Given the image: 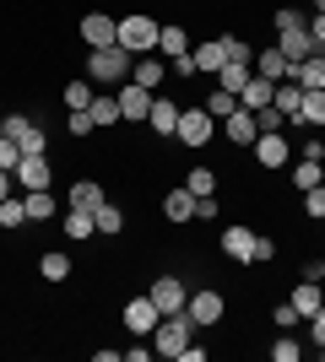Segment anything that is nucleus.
<instances>
[{
	"label": "nucleus",
	"mask_w": 325,
	"mask_h": 362,
	"mask_svg": "<svg viewBox=\"0 0 325 362\" xmlns=\"http://www.w3.org/2000/svg\"><path fill=\"white\" fill-rule=\"evenodd\" d=\"M130 71H136V54H125L120 44L93 49V54H87V76H93V81H103V87H120V81H130Z\"/></svg>",
	"instance_id": "obj_1"
},
{
	"label": "nucleus",
	"mask_w": 325,
	"mask_h": 362,
	"mask_svg": "<svg viewBox=\"0 0 325 362\" xmlns=\"http://www.w3.org/2000/svg\"><path fill=\"white\" fill-rule=\"evenodd\" d=\"M157 33H163V28H157V22H152V16H120V49H125V54H157Z\"/></svg>",
	"instance_id": "obj_2"
},
{
	"label": "nucleus",
	"mask_w": 325,
	"mask_h": 362,
	"mask_svg": "<svg viewBox=\"0 0 325 362\" xmlns=\"http://www.w3.org/2000/svg\"><path fill=\"white\" fill-rule=\"evenodd\" d=\"M190 330H195L190 314H163V319H157V330H152V351H157V357H179V351L190 346Z\"/></svg>",
	"instance_id": "obj_3"
},
{
	"label": "nucleus",
	"mask_w": 325,
	"mask_h": 362,
	"mask_svg": "<svg viewBox=\"0 0 325 362\" xmlns=\"http://www.w3.org/2000/svg\"><path fill=\"white\" fill-rule=\"evenodd\" d=\"M0 136H11L16 146H22V157H44V130H38V119H28V114H6V124H0Z\"/></svg>",
	"instance_id": "obj_4"
},
{
	"label": "nucleus",
	"mask_w": 325,
	"mask_h": 362,
	"mask_svg": "<svg viewBox=\"0 0 325 362\" xmlns=\"http://www.w3.org/2000/svg\"><path fill=\"white\" fill-rule=\"evenodd\" d=\"M147 298L157 303V314H185V303H190V287L179 281V276H157Z\"/></svg>",
	"instance_id": "obj_5"
},
{
	"label": "nucleus",
	"mask_w": 325,
	"mask_h": 362,
	"mask_svg": "<svg viewBox=\"0 0 325 362\" xmlns=\"http://www.w3.org/2000/svg\"><path fill=\"white\" fill-rule=\"evenodd\" d=\"M212 130H217V119L206 114V108H179V130H173V136L185 141V146H206Z\"/></svg>",
	"instance_id": "obj_6"
},
{
	"label": "nucleus",
	"mask_w": 325,
	"mask_h": 362,
	"mask_svg": "<svg viewBox=\"0 0 325 362\" xmlns=\"http://www.w3.org/2000/svg\"><path fill=\"white\" fill-rule=\"evenodd\" d=\"M81 44H93V49L120 44V22L103 16V11H87V16H81Z\"/></svg>",
	"instance_id": "obj_7"
},
{
	"label": "nucleus",
	"mask_w": 325,
	"mask_h": 362,
	"mask_svg": "<svg viewBox=\"0 0 325 362\" xmlns=\"http://www.w3.org/2000/svg\"><path fill=\"white\" fill-rule=\"evenodd\" d=\"M185 314H190V325L195 330H206V325H217L222 319V292H190V303H185Z\"/></svg>",
	"instance_id": "obj_8"
},
{
	"label": "nucleus",
	"mask_w": 325,
	"mask_h": 362,
	"mask_svg": "<svg viewBox=\"0 0 325 362\" xmlns=\"http://www.w3.org/2000/svg\"><path fill=\"white\" fill-rule=\"evenodd\" d=\"M120 319H125V330H130V335H152L163 314H157V303H152V298H130Z\"/></svg>",
	"instance_id": "obj_9"
},
{
	"label": "nucleus",
	"mask_w": 325,
	"mask_h": 362,
	"mask_svg": "<svg viewBox=\"0 0 325 362\" xmlns=\"http://www.w3.org/2000/svg\"><path fill=\"white\" fill-rule=\"evenodd\" d=\"M114 98H120V119H130V124H141V119H147V108H152V92L136 87V81H120Z\"/></svg>",
	"instance_id": "obj_10"
},
{
	"label": "nucleus",
	"mask_w": 325,
	"mask_h": 362,
	"mask_svg": "<svg viewBox=\"0 0 325 362\" xmlns=\"http://www.w3.org/2000/svg\"><path fill=\"white\" fill-rule=\"evenodd\" d=\"M277 49H282V60H287V65H304L320 44H314L309 28H293V33H277Z\"/></svg>",
	"instance_id": "obj_11"
},
{
	"label": "nucleus",
	"mask_w": 325,
	"mask_h": 362,
	"mask_svg": "<svg viewBox=\"0 0 325 362\" xmlns=\"http://www.w3.org/2000/svg\"><path fill=\"white\" fill-rule=\"evenodd\" d=\"M255 163L261 168H282L287 163V136H282V130H261V136H255Z\"/></svg>",
	"instance_id": "obj_12"
},
{
	"label": "nucleus",
	"mask_w": 325,
	"mask_h": 362,
	"mask_svg": "<svg viewBox=\"0 0 325 362\" xmlns=\"http://www.w3.org/2000/svg\"><path fill=\"white\" fill-rule=\"evenodd\" d=\"M11 179L22 184V189H49V184H55V173H49L44 157H22V163L11 168Z\"/></svg>",
	"instance_id": "obj_13"
},
{
	"label": "nucleus",
	"mask_w": 325,
	"mask_h": 362,
	"mask_svg": "<svg viewBox=\"0 0 325 362\" xmlns=\"http://www.w3.org/2000/svg\"><path fill=\"white\" fill-rule=\"evenodd\" d=\"M147 124H152L157 136H173V130H179V103H173V98H157V92H152V108H147Z\"/></svg>",
	"instance_id": "obj_14"
},
{
	"label": "nucleus",
	"mask_w": 325,
	"mask_h": 362,
	"mask_svg": "<svg viewBox=\"0 0 325 362\" xmlns=\"http://www.w3.org/2000/svg\"><path fill=\"white\" fill-rule=\"evenodd\" d=\"M304 130H320L325 124V87H304V103H298V119Z\"/></svg>",
	"instance_id": "obj_15"
},
{
	"label": "nucleus",
	"mask_w": 325,
	"mask_h": 362,
	"mask_svg": "<svg viewBox=\"0 0 325 362\" xmlns=\"http://www.w3.org/2000/svg\"><path fill=\"white\" fill-rule=\"evenodd\" d=\"M222 130H228V141H239V146H255V136H261V124H255L249 108H233L228 119H222Z\"/></svg>",
	"instance_id": "obj_16"
},
{
	"label": "nucleus",
	"mask_w": 325,
	"mask_h": 362,
	"mask_svg": "<svg viewBox=\"0 0 325 362\" xmlns=\"http://www.w3.org/2000/svg\"><path fill=\"white\" fill-rule=\"evenodd\" d=\"M222 255L228 259H255V233H249V227H222Z\"/></svg>",
	"instance_id": "obj_17"
},
{
	"label": "nucleus",
	"mask_w": 325,
	"mask_h": 362,
	"mask_svg": "<svg viewBox=\"0 0 325 362\" xmlns=\"http://www.w3.org/2000/svg\"><path fill=\"white\" fill-rule=\"evenodd\" d=\"M271 92H277V81H266V76H249L244 81V92H239V108H271Z\"/></svg>",
	"instance_id": "obj_18"
},
{
	"label": "nucleus",
	"mask_w": 325,
	"mask_h": 362,
	"mask_svg": "<svg viewBox=\"0 0 325 362\" xmlns=\"http://www.w3.org/2000/svg\"><path fill=\"white\" fill-rule=\"evenodd\" d=\"M298 103H304V87H298V81H277V92H271V108H277L287 124L298 119Z\"/></svg>",
	"instance_id": "obj_19"
},
{
	"label": "nucleus",
	"mask_w": 325,
	"mask_h": 362,
	"mask_svg": "<svg viewBox=\"0 0 325 362\" xmlns=\"http://www.w3.org/2000/svg\"><path fill=\"white\" fill-rule=\"evenodd\" d=\"M163 211H169V222H195V195L179 184V189H169V195H163Z\"/></svg>",
	"instance_id": "obj_20"
},
{
	"label": "nucleus",
	"mask_w": 325,
	"mask_h": 362,
	"mask_svg": "<svg viewBox=\"0 0 325 362\" xmlns=\"http://www.w3.org/2000/svg\"><path fill=\"white\" fill-rule=\"evenodd\" d=\"M130 81L147 87V92H157V87H163V54H141L136 71H130Z\"/></svg>",
	"instance_id": "obj_21"
},
{
	"label": "nucleus",
	"mask_w": 325,
	"mask_h": 362,
	"mask_svg": "<svg viewBox=\"0 0 325 362\" xmlns=\"http://www.w3.org/2000/svg\"><path fill=\"white\" fill-rule=\"evenodd\" d=\"M190 60H195V76H217L222 65H228V54H222V38H217V44L190 49Z\"/></svg>",
	"instance_id": "obj_22"
},
{
	"label": "nucleus",
	"mask_w": 325,
	"mask_h": 362,
	"mask_svg": "<svg viewBox=\"0 0 325 362\" xmlns=\"http://www.w3.org/2000/svg\"><path fill=\"white\" fill-rule=\"evenodd\" d=\"M255 65H261V76L266 81H287V76H293V65L282 60V49L271 44V49H261V54H255Z\"/></svg>",
	"instance_id": "obj_23"
},
{
	"label": "nucleus",
	"mask_w": 325,
	"mask_h": 362,
	"mask_svg": "<svg viewBox=\"0 0 325 362\" xmlns=\"http://www.w3.org/2000/svg\"><path fill=\"white\" fill-rule=\"evenodd\" d=\"M320 298H325V292H320V281H298L287 303L298 308V319H309V314H320Z\"/></svg>",
	"instance_id": "obj_24"
},
{
	"label": "nucleus",
	"mask_w": 325,
	"mask_h": 362,
	"mask_svg": "<svg viewBox=\"0 0 325 362\" xmlns=\"http://www.w3.org/2000/svg\"><path fill=\"white\" fill-rule=\"evenodd\" d=\"M157 54H163V60H179V54H190V38H185V28H163L157 33Z\"/></svg>",
	"instance_id": "obj_25"
},
{
	"label": "nucleus",
	"mask_w": 325,
	"mask_h": 362,
	"mask_svg": "<svg viewBox=\"0 0 325 362\" xmlns=\"http://www.w3.org/2000/svg\"><path fill=\"white\" fill-rule=\"evenodd\" d=\"M103 184H93V179H81V184H71V206H76V211H98V206H103Z\"/></svg>",
	"instance_id": "obj_26"
},
{
	"label": "nucleus",
	"mask_w": 325,
	"mask_h": 362,
	"mask_svg": "<svg viewBox=\"0 0 325 362\" xmlns=\"http://www.w3.org/2000/svg\"><path fill=\"white\" fill-rule=\"evenodd\" d=\"M293 81H298V87H325V54H320V49H314L304 65H293Z\"/></svg>",
	"instance_id": "obj_27"
},
{
	"label": "nucleus",
	"mask_w": 325,
	"mask_h": 362,
	"mask_svg": "<svg viewBox=\"0 0 325 362\" xmlns=\"http://www.w3.org/2000/svg\"><path fill=\"white\" fill-rule=\"evenodd\" d=\"M314 184H325V163H314V157H304V163L293 168V189L304 195V189H314Z\"/></svg>",
	"instance_id": "obj_28"
},
{
	"label": "nucleus",
	"mask_w": 325,
	"mask_h": 362,
	"mask_svg": "<svg viewBox=\"0 0 325 362\" xmlns=\"http://www.w3.org/2000/svg\"><path fill=\"white\" fill-rule=\"evenodd\" d=\"M65 233H71V238H93L98 233V222H93V211H76V206H71V211H65Z\"/></svg>",
	"instance_id": "obj_29"
},
{
	"label": "nucleus",
	"mask_w": 325,
	"mask_h": 362,
	"mask_svg": "<svg viewBox=\"0 0 325 362\" xmlns=\"http://www.w3.org/2000/svg\"><path fill=\"white\" fill-rule=\"evenodd\" d=\"M87 114H93L98 130H108V124H120V98H93V108H87Z\"/></svg>",
	"instance_id": "obj_30"
},
{
	"label": "nucleus",
	"mask_w": 325,
	"mask_h": 362,
	"mask_svg": "<svg viewBox=\"0 0 325 362\" xmlns=\"http://www.w3.org/2000/svg\"><path fill=\"white\" fill-rule=\"evenodd\" d=\"M244 81H249V65H222V71H217V87L233 92V98L244 92Z\"/></svg>",
	"instance_id": "obj_31"
},
{
	"label": "nucleus",
	"mask_w": 325,
	"mask_h": 362,
	"mask_svg": "<svg viewBox=\"0 0 325 362\" xmlns=\"http://www.w3.org/2000/svg\"><path fill=\"white\" fill-rule=\"evenodd\" d=\"M233 108H239V98H233V92H222V87L206 92V114H212V119H228Z\"/></svg>",
	"instance_id": "obj_32"
},
{
	"label": "nucleus",
	"mask_w": 325,
	"mask_h": 362,
	"mask_svg": "<svg viewBox=\"0 0 325 362\" xmlns=\"http://www.w3.org/2000/svg\"><path fill=\"white\" fill-rule=\"evenodd\" d=\"M185 189H190L195 200L212 195V189H217V173H212V168H190V173H185Z\"/></svg>",
	"instance_id": "obj_33"
},
{
	"label": "nucleus",
	"mask_w": 325,
	"mask_h": 362,
	"mask_svg": "<svg viewBox=\"0 0 325 362\" xmlns=\"http://www.w3.org/2000/svg\"><path fill=\"white\" fill-rule=\"evenodd\" d=\"M22 200H28V216H33V222H44V216H55V195H49V189H28Z\"/></svg>",
	"instance_id": "obj_34"
},
{
	"label": "nucleus",
	"mask_w": 325,
	"mask_h": 362,
	"mask_svg": "<svg viewBox=\"0 0 325 362\" xmlns=\"http://www.w3.org/2000/svg\"><path fill=\"white\" fill-rule=\"evenodd\" d=\"M93 222H98V233H120V227H125V211L114 206V200H103V206L93 211Z\"/></svg>",
	"instance_id": "obj_35"
},
{
	"label": "nucleus",
	"mask_w": 325,
	"mask_h": 362,
	"mask_svg": "<svg viewBox=\"0 0 325 362\" xmlns=\"http://www.w3.org/2000/svg\"><path fill=\"white\" fill-rule=\"evenodd\" d=\"M22 222H28V200L6 195V200H0V227H22Z\"/></svg>",
	"instance_id": "obj_36"
},
{
	"label": "nucleus",
	"mask_w": 325,
	"mask_h": 362,
	"mask_svg": "<svg viewBox=\"0 0 325 362\" xmlns=\"http://www.w3.org/2000/svg\"><path fill=\"white\" fill-rule=\"evenodd\" d=\"M38 271H44V281H65V276H71V259L65 255H38Z\"/></svg>",
	"instance_id": "obj_37"
},
{
	"label": "nucleus",
	"mask_w": 325,
	"mask_h": 362,
	"mask_svg": "<svg viewBox=\"0 0 325 362\" xmlns=\"http://www.w3.org/2000/svg\"><path fill=\"white\" fill-rule=\"evenodd\" d=\"M93 98L98 92L87 87V81H71V87H65V108H93Z\"/></svg>",
	"instance_id": "obj_38"
},
{
	"label": "nucleus",
	"mask_w": 325,
	"mask_h": 362,
	"mask_svg": "<svg viewBox=\"0 0 325 362\" xmlns=\"http://www.w3.org/2000/svg\"><path fill=\"white\" fill-rule=\"evenodd\" d=\"M293 28H309V16L293 11V6H282V11H277V33H293Z\"/></svg>",
	"instance_id": "obj_39"
},
{
	"label": "nucleus",
	"mask_w": 325,
	"mask_h": 362,
	"mask_svg": "<svg viewBox=\"0 0 325 362\" xmlns=\"http://www.w3.org/2000/svg\"><path fill=\"white\" fill-rule=\"evenodd\" d=\"M222 54H228V65H249V44L244 38H222Z\"/></svg>",
	"instance_id": "obj_40"
},
{
	"label": "nucleus",
	"mask_w": 325,
	"mask_h": 362,
	"mask_svg": "<svg viewBox=\"0 0 325 362\" xmlns=\"http://www.w3.org/2000/svg\"><path fill=\"white\" fill-rule=\"evenodd\" d=\"M16 163H22V146H16L11 136H0V168H6V173H11Z\"/></svg>",
	"instance_id": "obj_41"
},
{
	"label": "nucleus",
	"mask_w": 325,
	"mask_h": 362,
	"mask_svg": "<svg viewBox=\"0 0 325 362\" xmlns=\"http://www.w3.org/2000/svg\"><path fill=\"white\" fill-rule=\"evenodd\" d=\"M304 211H309V216H325V184L304 189Z\"/></svg>",
	"instance_id": "obj_42"
},
{
	"label": "nucleus",
	"mask_w": 325,
	"mask_h": 362,
	"mask_svg": "<svg viewBox=\"0 0 325 362\" xmlns=\"http://www.w3.org/2000/svg\"><path fill=\"white\" fill-rule=\"evenodd\" d=\"M98 124H93V114L87 108H71V136H93Z\"/></svg>",
	"instance_id": "obj_43"
},
{
	"label": "nucleus",
	"mask_w": 325,
	"mask_h": 362,
	"mask_svg": "<svg viewBox=\"0 0 325 362\" xmlns=\"http://www.w3.org/2000/svg\"><path fill=\"white\" fill-rule=\"evenodd\" d=\"M255 124H261V130H287V119H282L277 108H255Z\"/></svg>",
	"instance_id": "obj_44"
},
{
	"label": "nucleus",
	"mask_w": 325,
	"mask_h": 362,
	"mask_svg": "<svg viewBox=\"0 0 325 362\" xmlns=\"http://www.w3.org/2000/svg\"><path fill=\"white\" fill-rule=\"evenodd\" d=\"M271 357H277V362H298V341H293V335H282L277 346H271Z\"/></svg>",
	"instance_id": "obj_45"
},
{
	"label": "nucleus",
	"mask_w": 325,
	"mask_h": 362,
	"mask_svg": "<svg viewBox=\"0 0 325 362\" xmlns=\"http://www.w3.org/2000/svg\"><path fill=\"white\" fill-rule=\"evenodd\" d=\"M195 222H217V195H201V200H195Z\"/></svg>",
	"instance_id": "obj_46"
},
{
	"label": "nucleus",
	"mask_w": 325,
	"mask_h": 362,
	"mask_svg": "<svg viewBox=\"0 0 325 362\" xmlns=\"http://www.w3.org/2000/svg\"><path fill=\"white\" fill-rule=\"evenodd\" d=\"M266 259H277V243H271V238H255V259H249V265H266Z\"/></svg>",
	"instance_id": "obj_47"
},
{
	"label": "nucleus",
	"mask_w": 325,
	"mask_h": 362,
	"mask_svg": "<svg viewBox=\"0 0 325 362\" xmlns=\"http://www.w3.org/2000/svg\"><path fill=\"white\" fill-rule=\"evenodd\" d=\"M271 319H277L282 330H293V325H298V308H293V303H277V314H271Z\"/></svg>",
	"instance_id": "obj_48"
},
{
	"label": "nucleus",
	"mask_w": 325,
	"mask_h": 362,
	"mask_svg": "<svg viewBox=\"0 0 325 362\" xmlns=\"http://www.w3.org/2000/svg\"><path fill=\"white\" fill-rule=\"evenodd\" d=\"M325 276V259H304V281H320Z\"/></svg>",
	"instance_id": "obj_49"
},
{
	"label": "nucleus",
	"mask_w": 325,
	"mask_h": 362,
	"mask_svg": "<svg viewBox=\"0 0 325 362\" xmlns=\"http://www.w3.org/2000/svg\"><path fill=\"white\" fill-rule=\"evenodd\" d=\"M173 65V76H195V60H190V54H179V60H169Z\"/></svg>",
	"instance_id": "obj_50"
},
{
	"label": "nucleus",
	"mask_w": 325,
	"mask_h": 362,
	"mask_svg": "<svg viewBox=\"0 0 325 362\" xmlns=\"http://www.w3.org/2000/svg\"><path fill=\"white\" fill-rule=\"evenodd\" d=\"M309 335H314V341L325 346V314H309Z\"/></svg>",
	"instance_id": "obj_51"
},
{
	"label": "nucleus",
	"mask_w": 325,
	"mask_h": 362,
	"mask_svg": "<svg viewBox=\"0 0 325 362\" xmlns=\"http://www.w3.org/2000/svg\"><path fill=\"white\" fill-rule=\"evenodd\" d=\"M314 11H320V16H325V0H314Z\"/></svg>",
	"instance_id": "obj_52"
},
{
	"label": "nucleus",
	"mask_w": 325,
	"mask_h": 362,
	"mask_svg": "<svg viewBox=\"0 0 325 362\" xmlns=\"http://www.w3.org/2000/svg\"><path fill=\"white\" fill-rule=\"evenodd\" d=\"M320 314H325V298H320Z\"/></svg>",
	"instance_id": "obj_53"
},
{
	"label": "nucleus",
	"mask_w": 325,
	"mask_h": 362,
	"mask_svg": "<svg viewBox=\"0 0 325 362\" xmlns=\"http://www.w3.org/2000/svg\"><path fill=\"white\" fill-rule=\"evenodd\" d=\"M320 357H325V346H320Z\"/></svg>",
	"instance_id": "obj_54"
},
{
	"label": "nucleus",
	"mask_w": 325,
	"mask_h": 362,
	"mask_svg": "<svg viewBox=\"0 0 325 362\" xmlns=\"http://www.w3.org/2000/svg\"><path fill=\"white\" fill-rule=\"evenodd\" d=\"M320 222H325V216H320Z\"/></svg>",
	"instance_id": "obj_55"
}]
</instances>
